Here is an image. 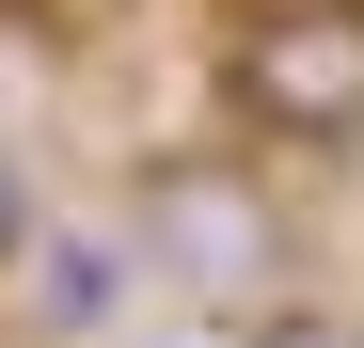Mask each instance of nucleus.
Listing matches in <instances>:
<instances>
[{
    "instance_id": "1",
    "label": "nucleus",
    "mask_w": 364,
    "mask_h": 348,
    "mask_svg": "<svg viewBox=\"0 0 364 348\" xmlns=\"http://www.w3.org/2000/svg\"><path fill=\"white\" fill-rule=\"evenodd\" d=\"M127 269L191 285V301H269L285 285V190L237 143H159L127 174Z\"/></svg>"
},
{
    "instance_id": "2",
    "label": "nucleus",
    "mask_w": 364,
    "mask_h": 348,
    "mask_svg": "<svg viewBox=\"0 0 364 348\" xmlns=\"http://www.w3.org/2000/svg\"><path fill=\"white\" fill-rule=\"evenodd\" d=\"M222 111L285 158L364 143V0H237L222 16Z\"/></svg>"
},
{
    "instance_id": "3",
    "label": "nucleus",
    "mask_w": 364,
    "mask_h": 348,
    "mask_svg": "<svg viewBox=\"0 0 364 348\" xmlns=\"http://www.w3.org/2000/svg\"><path fill=\"white\" fill-rule=\"evenodd\" d=\"M32 269H48V317H64V332H95L111 301H127V254H111V238H48V222H32Z\"/></svg>"
},
{
    "instance_id": "4",
    "label": "nucleus",
    "mask_w": 364,
    "mask_h": 348,
    "mask_svg": "<svg viewBox=\"0 0 364 348\" xmlns=\"http://www.w3.org/2000/svg\"><path fill=\"white\" fill-rule=\"evenodd\" d=\"M16 254H32V158L0 143V269H16Z\"/></svg>"
},
{
    "instance_id": "5",
    "label": "nucleus",
    "mask_w": 364,
    "mask_h": 348,
    "mask_svg": "<svg viewBox=\"0 0 364 348\" xmlns=\"http://www.w3.org/2000/svg\"><path fill=\"white\" fill-rule=\"evenodd\" d=\"M254 348H364L348 317H254Z\"/></svg>"
}]
</instances>
